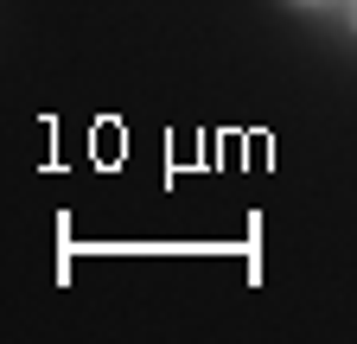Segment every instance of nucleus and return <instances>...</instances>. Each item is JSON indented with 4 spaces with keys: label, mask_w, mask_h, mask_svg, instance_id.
Returning <instances> with one entry per match:
<instances>
[{
    "label": "nucleus",
    "mask_w": 357,
    "mask_h": 344,
    "mask_svg": "<svg viewBox=\"0 0 357 344\" xmlns=\"http://www.w3.org/2000/svg\"><path fill=\"white\" fill-rule=\"evenodd\" d=\"M351 26H357V7H351Z\"/></svg>",
    "instance_id": "1"
}]
</instances>
